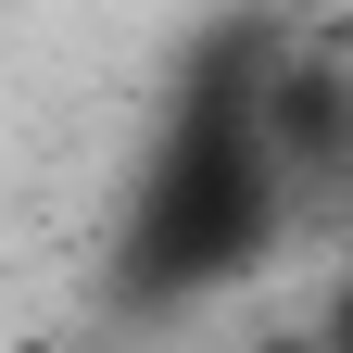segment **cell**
<instances>
[{"instance_id": "3957f363", "label": "cell", "mask_w": 353, "mask_h": 353, "mask_svg": "<svg viewBox=\"0 0 353 353\" xmlns=\"http://www.w3.org/2000/svg\"><path fill=\"white\" fill-rule=\"evenodd\" d=\"M316 353H353V252H341V290H328V328H316Z\"/></svg>"}, {"instance_id": "6da1fadb", "label": "cell", "mask_w": 353, "mask_h": 353, "mask_svg": "<svg viewBox=\"0 0 353 353\" xmlns=\"http://www.w3.org/2000/svg\"><path fill=\"white\" fill-rule=\"evenodd\" d=\"M290 26L278 13H214L164 76L152 152L126 176L114 252H101V303L114 328H176L202 316L214 290H240L278 265V240L303 228V190L278 164V126H265V88H278Z\"/></svg>"}, {"instance_id": "7a4b0ae2", "label": "cell", "mask_w": 353, "mask_h": 353, "mask_svg": "<svg viewBox=\"0 0 353 353\" xmlns=\"http://www.w3.org/2000/svg\"><path fill=\"white\" fill-rule=\"evenodd\" d=\"M265 126H278V164H290L303 214L353 190V63L341 51L290 38V51H278V88H265Z\"/></svg>"}]
</instances>
